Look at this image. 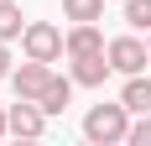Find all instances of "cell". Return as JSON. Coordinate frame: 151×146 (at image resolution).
<instances>
[{
  "label": "cell",
  "mask_w": 151,
  "mask_h": 146,
  "mask_svg": "<svg viewBox=\"0 0 151 146\" xmlns=\"http://www.w3.org/2000/svg\"><path fill=\"white\" fill-rule=\"evenodd\" d=\"M146 47H151V31H146Z\"/></svg>",
  "instance_id": "2e32d148"
},
{
  "label": "cell",
  "mask_w": 151,
  "mask_h": 146,
  "mask_svg": "<svg viewBox=\"0 0 151 146\" xmlns=\"http://www.w3.org/2000/svg\"><path fill=\"white\" fill-rule=\"evenodd\" d=\"M11 73V42H0V78Z\"/></svg>",
  "instance_id": "5bb4252c"
},
{
  "label": "cell",
  "mask_w": 151,
  "mask_h": 146,
  "mask_svg": "<svg viewBox=\"0 0 151 146\" xmlns=\"http://www.w3.org/2000/svg\"><path fill=\"white\" fill-rule=\"evenodd\" d=\"M83 136L94 146H109V141H130V110L120 104H94L89 115H83Z\"/></svg>",
  "instance_id": "6da1fadb"
},
{
  "label": "cell",
  "mask_w": 151,
  "mask_h": 146,
  "mask_svg": "<svg viewBox=\"0 0 151 146\" xmlns=\"http://www.w3.org/2000/svg\"><path fill=\"white\" fill-rule=\"evenodd\" d=\"M11 84H16V99H42V89L52 84V63H37V58H26L21 68L11 73Z\"/></svg>",
  "instance_id": "277c9868"
},
{
  "label": "cell",
  "mask_w": 151,
  "mask_h": 146,
  "mask_svg": "<svg viewBox=\"0 0 151 146\" xmlns=\"http://www.w3.org/2000/svg\"><path fill=\"white\" fill-rule=\"evenodd\" d=\"M26 31V16H21V5L16 0H0V42H16Z\"/></svg>",
  "instance_id": "30bf717a"
},
{
  "label": "cell",
  "mask_w": 151,
  "mask_h": 146,
  "mask_svg": "<svg viewBox=\"0 0 151 146\" xmlns=\"http://www.w3.org/2000/svg\"><path fill=\"white\" fill-rule=\"evenodd\" d=\"M68 99H73V78H58V73H52V84L42 89V99H37V104H42L47 115H63Z\"/></svg>",
  "instance_id": "9c48e42d"
},
{
  "label": "cell",
  "mask_w": 151,
  "mask_h": 146,
  "mask_svg": "<svg viewBox=\"0 0 151 146\" xmlns=\"http://www.w3.org/2000/svg\"><path fill=\"white\" fill-rule=\"evenodd\" d=\"M104 31H99V21H73V31H68V58H89V52H104Z\"/></svg>",
  "instance_id": "52a82bcc"
},
{
  "label": "cell",
  "mask_w": 151,
  "mask_h": 146,
  "mask_svg": "<svg viewBox=\"0 0 151 146\" xmlns=\"http://www.w3.org/2000/svg\"><path fill=\"white\" fill-rule=\"evenodd\" d=\"M125 26L130 31H151V0H125Z\"/></svg>",
  "instance_id": "7c38bea8"
},
{
  "label": "cell",
  "mask_w": 151,
  "mask_h": 146,
  "mask_svg": "<svg viewBox=\"0 0 151 146\" xmlns=\"http://www.w3.org/2000/svg\"><path fill=\"white\" fill-rule=\"evenodd\" d=\"M21 47H26V58H37V63H58L63 52H68V37H63L52 21H26Z\"/></svg>",
  "instance_id": "7a4b0ae2"
},
{
  "label": "cell",
  "mask_w": 151,
  "mask_h": 146,
  "mask_svg": "<svg viewBox=\"0 0 151 146\" xmlns=\"http://www.w3.org/2000/svg\"><path fill=\"white\" fill-rule=\"evenodd\" d=\"M63 16L68 21H99L104 16V0H63Z\"/></svg>",
  "instance_id": "8fae6325"
},
{
  "label": "cell",
  "mask_w": 151,
  "mask_h": 146,
  "mask_svg": "<svg viewBox=\"0 0 151 146\" xmlns=\"http://www.w3.org/2000/svg\"><path fill=\"white\" fill-rule=\"evenodd\" d=\"M42 131H47V110L37 99H16L11 104V136H26L31 141V136H42Z\"/></svg>",
  "instance_id": "5b68a950"
},
{
  "label": "cell",
  "mask_w": 151,
  "mask_h": 146,
  "mask_svg": "<svg viewBox=\"0 0 151 146\" xmlns=\"http://www.w3.org/2000/svg\"><path fill=\"white\" fill-rule=\"evenodd\" d=\"M130 146H151V115H141L130 125Z\"/></svg>",
  "instance_id": "4fadbf2b"
},
{
  "label": "cell",
  "mask_w": 151,
  "mask_h": 146,
  "mask_svg": "<svg viewBox=\"0 0 151 146\" xmlns=\"http://www.w3.org/2000/svg\"><path fill=\"white\" fill-rule=\"evenodd\" d=\"M120 99H125V110H130V115H151V78L130 73V78H125V89H120Z\"/></svg>",
  "instance_id": "ba28073f"
},
{
  "label": "cell",
  "mask_w": 151,
  "mask_h": 146,
  "mask_svg": "<svg viewBox=\"0 0 151 146\" xmlns=\"http://www.w3.org/2000/svg\"><path fill=\"white\" fill-rule=\"evenodd\" d=\"M0 136H11V110L0 104Z\"/></svg>",
  "instance_id": "9a60e30c"
},
{
  "label": "cell",
  "mask_w": 151,
  "mask_h": 146,
  "mask_svg": "<svg viewBox=\"0 0 151 146\" xmlns=\"http://www.w3.org/2000/svg\"><path fill=\"white\" fill-rule=\"evenodd\" d=\"M109 63H115V73L130 78V73H141L151 63V47L141 42V37H115V42H109Z\"/></svg>",
  "instance_id": "3957f363"
},
{
  "label": "cell",
  "mask_w": 151,
  "mask_h": 146,
  "mask_svg": "<svg viewBox=\"0 0 151 146\" xmlns=\"http://www.w3.org/2000/svg\"><path fill=\"white\" fill-rule=\"evenodd\" d=\"M109 73H115L109 47H104V52H89V58H73V84H83V89H99Z\"/></svg>",
  "instance_id": "8992f818"
}]
</instances>
